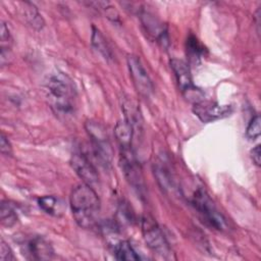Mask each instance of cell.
Listing matches in <instances>:
<instances>
[{
    "label": "cell",
    "mask_w": 261,
    "mask_h": 261,
    "mask_svg": "<svg viewBox=\"0 0 261 261\" xmlns=\"http://www.w3.org/2000/svg\"><path fill=\"white\" fill-rule=\"evenodd\" d=\"M114 132L119 145V150L133 148L132 144H133V138L135 135L132 126L128 124V122L125 119L119 120L116 123Z\"/></svg>",
    "instance_id": "11"
},
{
    "label": "cell",
    "mask_w": 261,
    "mask_h": 261,
    "mask_svg": "<svg viewBox=\"0 0 261 261\" xmlns=\"http://www.w3.org/2000/svg\"><path fill=\"white\" fill-rule=\"evenodd\" d=\"M194 114L204 123L227 117L232 112L230 105H220L213 101L200 100L193 105Z\"/></svg>",
    "instance_id": "6"
},
{
    "label": "cell",
    "mask_w": 261,
    "mask_h": 261,
    "mask_svg": "<svg viewBox=\"0 0 261 261\" xmlns=\"http://www.w3.org/2000/svg\"><path fill=\"white\" fill-rule=\"evenodd\" d=\"M0 260L1 261H14L15 257L11 248L5 243L4 240H1L0 243Z\"/></svg>",
    "instance_id": "21"
},
{
    "label": "cell",
    "mask_w": 261,
    "mask_h": 261,
    "mask_svg": "<svg viewBox=\"0 0 261 261\" xmlns=\"http://www.w3.org/2000/svg\"><path fill=\"white\" fill-rule=\"evenodd\" d=\"M153 169L156 179L161 189L165 192H172L174 190V184L168 167L163 164V162H156L154 163Z\"/></svg>",
    "instance_id": "13"
},
{
    "label": "cell",
    "mask_w": 261,
    "mask_h": 261,
    "mask_svg": "<svg viewBox=\"0 0 261 261\" xmlns=\"http://www.w3.org/2000/svg\"><path fill=\"white\" fill-rule=\"evenodd\" d=\"M115 257L117 260H140L141 257L135 251L133 246L127 241H119L114 245L113 248Z\"/></svg>",
    "instance_id": "15"
},
{
    "label": "cell",
    "mask_w": 261,
    "mask_h": 261,
    "mask_svg": "<svg viewBox=\"0 0 261 261\" xmlns=\"http://www.w3.org/2000/svg\"><path fill=\"white\" fill-rule=\"evenodd\" d=\"M12 44V38L9 33L7 25L2 21L1 22V63L4 65L5 59L8 60L9 51Z\"/></svg>",
    "instance_id": "17"
},
{
    "label": "cell",
    "mask_w": 261,
    "mask_h": 261,
    "mask_svg": "<svg viewBox=\"0 0 261 261\" xmlns=\"http://www.w3.org/2000/svg\"><path fill=\"white\" fill-rule=\"evenodd\" d=\"M21 254L29 260H49L54 255L51 244L41 236H30L19 243Z\"/></svg>",
    "instance_id": "5"
},
{
    "label": "cell",
    "mask_w": 261,
    "mask_h": 261,
    "mask_svg": "<svg viewBox=\"0 0 261 261\" xmlns=\"http://www.w3.org/2000/svg\"><path fill=\"white\" fill-rule=\"evenodd\" d=\"M187 51L190 55V58L196 61L203 56L205 49L195 36L190 35L187 40Z\"/></svg>",
    "instance_id": "18"
},
{
    "label": "cell",
    "mask_w": 261,
    "mask_h": 261,
    "mask_svg": "<svg viewBox=\"0 0 261 261\" xmlns=\"http://www.w3.org/2000/svg\"><path fill=\"white\" fill-rule=\"evenodd\" d=\"M46 97L53 112L62 118L71 116L76 108V89L73 81L63 72L49 75L45 86Z\"/></svg>",
    "instance_id": "1"
},
{
    "label": "cell",
    "mask_w": 261,
    "mask_h": 261,
    "mask_svg": "<svg viewBox=\"0 0 261 261\" xmlns=\"http://www.w3.org/2000/svg\"><path fill=\"white\" fill-rule=\"evenodd\" d=\"M260 154H261V151H260V145H257L255 148H253L251 150V157L254 161V163L259 166L260 165Z\"/></svg>",
    "instance_id": "23"
},
{
    "label": "cell",
    "mask_w": 261,
    "mask_h": 261,
    "mask_svg": "<svg viewBox=\"0 0 261 261\" xmlns=\"http://www.w3.org/2000/svg\"><path fill=\"white\" fill-rule=\"evenodd\" d=\"M72 216L83 228H94L99 221L100 200L91 186L81 184L76 186L69 198Z\"/></svg>",
    "instance_id": "2"
},
{
    "label": "cell",
    "mask_w": 261,
    "mask_h": 261,
    "mask_svg": "<svg viewBox=\"0 0 261 261\" xmlns=\"http://www.w3.org/2000/svg\"><path fill=\"white\" fill-rule=\"evenodd\" d=\"M246 135L250 140H256L260 137V116L255 115L248 124Z\"/></svg>",
    "instance_id": "20"
},
{
    "label": "cell",
    "mask_w": 261,
    "mask_h": 261,
    "mask_svg": "<svg viewBox=\"0 0 261 261\" xmlns=\"http://www.w3.org/2000/svg\"><path fill=\"white\" fill-rule=\"evenodd\" d=\"M39 207L49 215L60 216L64 212L63 202L54 196H43L38 199Z\"/></svg>",
    "instance_id": "12"
},
{
    "label": "cell",
    "mask_w": 261,
    "mask_h": 261,
    "mask_svg": "<svg viewBox=\"0 0 261 261\" xmlns=\"http://www.w3.org/2000/svg\"><path fill=\"white\" fill-rule=\"evenodd\" d=\"M170 66L174 72L179 89L188 96V98H191L192 95H195L196 93H200V91L194 86L190 67L184 60L175 58L171 59Z\"/></svg>",
    "instance_id": "9"
},
{
    "label": "cell",
    "mask_w": 261,
    "mask_h": 261,
    "mask_svg": "<svg viewBox=\"0 0 261 261\" xmlns=\"http://www.w3.org/2000/svg\"><path fill=\"white\" fill-rule=\"evenodd\" d=\"M91 43L93 48L100 54L102 55L105 59H110L112 58V53H111V49L108 46V43L106 42L104 36L102 35V33L96 29L95 27H93L92 29V37H91Z\"/></svg>",
    "instance_id": "14"
},
{
    "label": "cell",
    "mask_w": 261,
    "mask_h": 261,
    "mask_svg": "<svg viewBox=\"0 0 261 261\" xmlns=\"http://www.w3.org/2000/svg\"><path fill=\"white\" fill-rule=\"evenodd\" d=\"M0 217H1L2 225L7 226V227L14 225L18 220L17 213H16L15 209L13 208V206L11 204H9L8 202H4V201L1 203Z\"/></svg>",
    "instance_id": "16"
},
{
    "label": "cell",
    "mask_w": 261,
    "mask_h": 261,
    "mask_svg": "<svg viewBox=\"0 0 261 261\" xmlns=\"http://www.w3.org/2000/svg\"><path fill=\"white\" fill-rule=\"evenodd\" d=\"M127 66L137 91L142 96L149 97L153 92V85L140 58L136 55H129L127 57Z\"/></svg>",
    "instance_id": "7"
},
{
    "label": "cell",
    "mask_w": 261,
    "mask_h": 261,
    "mask_svg": "<svg viewBox=\"0 0 261 261\" xmlns=\"http://www.w3.org/2000/svg\"><path fill=\"white\" fill-rule=\"evenodd\" d=\"M191 202L201 219L207 225L217 230H224L227 228L225 218L216 208L212 199L204 189H197L192 196Z\"/></svg>",
    "instance_id": "3"
},
{
    "label": "cell",
    "mask_w": 261,
    "mask_h": 261,
    "mask_svg": "<svg viewBox=\"0 0 261 261\" xmlns=\"http://www.w3.org/2000/svg\"><path fill=\"white\" fill-rule=\"evenodd\" d=\"M87 132L92 138L95 153L100 159L107 161L110 157V145L103 128L94 122L87 123Z\"/></svg>",
    "instance_id": "10"
},
{
    "label": "cell",
    "mask_w": 261,
    "mask_h": 261,
    "mask_svg": "<svg viewBox=\"0 0 261 261\" xmlns=\"http://www.w3.org/2000/svg\"><path fill=\"white\" fill-rule=\"evenodd\" d=\"M142 232L147 246L164 259H171V249L157 222L151 217L142 219Z\"/></svg>",
    "instance_id": "4"
},
{
    "label": "cell",
    "mask_w": 261,
    "mask_h": 261,
    "mask_svg": "<svg viewBox=\"0 0 261 261\" xmlns=\"http://www.w3.org/2000/svg\"><path fill=\"white\" fill-rule=\"evenodd\" d=\"M70 164L75 173L84 180V184L93 186L98 182V171L91 160L81 152H75L71 155Z\"/></svg>",
    "instance_id": "8"
},
{
    "label": "cell",
    "mask_w": 261,
    "mask_h": 261,
    "mask_svg": "<svg viewBox=\"0 0 261 261\" xmlns=\"http://www.w3.org/2000/svg\"><path fill=\"white\" fill-rule=\"evenodd\" d=\"M0 150H1V153L3 155L9 156V155L12 154L11 145H10L9 141L7 140V138L3 134L1 135V138H0Z\"/></svg>",
    "instance_id": "22"
},
{
    "label": "cell",
    "mask_w": 261,
    "mask_h": 261,
    "mask_svg": "<svg viewBox=\"0 0 261 261\" xmlns=\"http://www.w3.org/2000/svg\"><path fill=\"white\" fill-rule=\"evenodd\" d=\"M24 10H25V18L28 19V21L30 22V24H32L34 28L37 29H42L44 21L43 18L41 17V15L39 14L38 10L36 9L35 5L30 3V2H25L24 3Z\"/></svg>",
    "instance_id": "19"
}]
</instances>
